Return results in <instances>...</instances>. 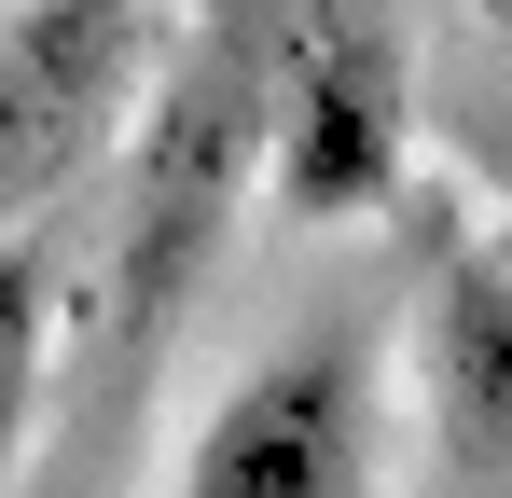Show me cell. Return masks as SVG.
Masks as SVG:
<instances>
[{
  "instance_id": "1",
  "label": "cell",
  "mask_w": 512,
  "mask_h": 498,
  "mask_svg": "<svg viewBox=\"0 0 512 498\" xmlns=\"http://www.w3.org/2000/svg\"><path fill=\"white\" fill-rule=\"evenodd\" d=\"M263 70H277V42L236 14V28H208V56H194V70L153 97V125H139L125 236H111V305H97V415L139 402L153 346L180 332L208 249H222V208L250 194V166H263Z\"/></svg>"
},
{
  "instance_id": "2",
  "label": "cell",
  "mask_w": 512,
  "mask_h": 498,
  "mask_svg": "<svg viewBox=\"0 0 512 498\" xmlns=\"http://www.w3.org/2000/svg\"><path fill=\"white\" fill-rule=\"evenodd\" d=\"M153 70V0H0V236H28L125 139Z\"/></svg>"
},
{
  "instance_id": "3",
  "label": "cell",
  "mask_w": 512,
  "mask_h": 498,
  "mask_svg": "<svg viewBox=\"0 0 512 498\" xmlns=\"http://www.w3.org/2000/svg\"><path fill=\"white\" fill-rule=\"evenodd\" d=\"M374 443H388L374 346L333 319V332L263 346L250 374L208 402V429H194L167 498H374Z\"/></svg>"
},
{
  "instance_id": "4",
  "label": "cell",
  "mask_w": 512,
  "mask_h": 498,
  "mask_svg": "<svg viewBox=\"0 0 512 498\" xmlns=\"http://www.w3.org/2000/svg\"><path fill=\"white\" fill-rule=\"evenodd\" d=\"M402 153H416V125H402L388 28L305 14L277 42V70H263V194L291 222H360V208L402 194Z\"/></svg>"
},
{
  "instance_id": "5",
  "label": "cell",
  "mask_w": 512,
  "mask_h": 498,
  "mask_svg": "<svg viewBox=\"0 0 512 498\" xmlns=\"http://www.w3.org/2000/svg\"><path fill=\"white\" fill-rule=\"evenodd\" d=\"M416 374H429V429L457 443V471L512 485V263L499 249H443L416 305Z\"/></svg>"
},
{
  "instance_id": "6",
  "label": "cell",
  "mask_w": 512,
  "mask_h": 498,
  "mask_svg": "<svg viewBox=\"0 0 512 498\" xmlns=\"http://www.w3.org/2000/svg\"><path fill=\"white\" fill-rule=\"evenodd\" d=\"M42 388H56V263H42V236H0V498L28 485Z\"/></svg>"
},
{
  "instance_id": "7",
  "label": "cell",
  "mask_w": 512,
  "mask_h": 498,
  "mask_svg": "<svg viewBox=\"0 0 512 498\" xmlns=\"http://www.w3.org/2000/svg\"><path fill=\"white\" fill-rule=\"evenodd\" d=\"M471 14H485V28H499V42H512V0H471Z\"/></svg>"
}]
</instances>
